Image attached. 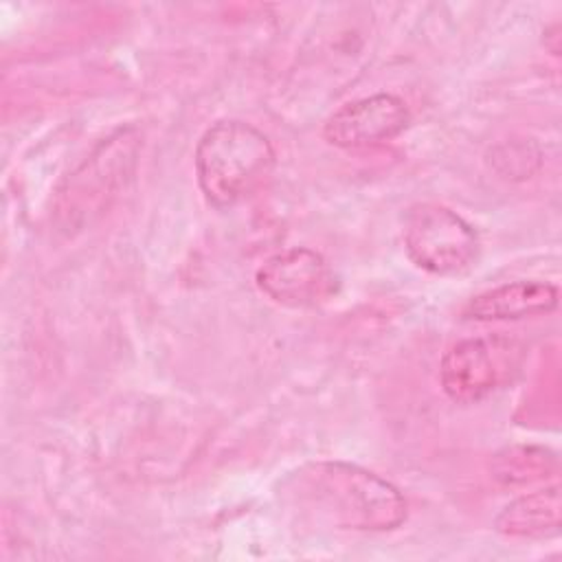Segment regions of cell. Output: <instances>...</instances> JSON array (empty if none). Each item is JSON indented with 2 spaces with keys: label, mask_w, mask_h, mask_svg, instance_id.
I'll return each mask as SVG.
<instances>
[{
  "label": "cell",
  "mask_w": 562,
  "mask_h": 562,
  "mask_svg": "<svg viewBox=\"0 0 562 562\" xmlns=\"http://www.w3.org/2000/svg\"><path fill=\"white\" fill-rule=\"evenodd\" d=\"M283 496L294 509L334 529L391 531L408 514L406 498L386 479L347 461H312L292 472Z\"/></svg>",
  "instance_id": "cell-1"
},
{
  "label": "cell",
  "mask_w": 562,
  "mask_h": 562,
  "mask_svg": "<svg viewBox=\"0 0 562 562\" xmlns=\"http://www.w3.org/2000/svg\"><path fill=\"white\" fill-rule=\"evenodd\" d=\"M277 151L270 138L239 119L213 123L193 151L198 187L215 209H231L252 198L272 176Z\"/></svg>",
  "instance_id": "cell-2"
},
{
  "label": "cell",
  "mask_w": 562,
  "mask_h": 562,
  "mask_svg": "<svg viewBox=\"0 0 562 562\" xmlns=\"http://www.w3.org/2000/svg\"><path fill=\"white\" fill-rule=\"evenodd\" d=\"M402 241L408 259L439 277L461 274L479 259V233L457 211L419 202L406 209L402 220Z\"/></svg>",
  "instance_id": "cell-3"
},
{
  "label": "cell",
  "mask_w": 562,
  "mask_h": 562,
  "mask_svg": "<svg viewBox=\"0 0 562 562\" xmlns=\"http://www.w3.org/2000/svg\"><path fill=\"white\" fill-rule=\"evenodd\" d=\"M255 283L272 303L292 310L316 307L336 290L329 263L307 246H292L268 257L257 268Z\"/></svg>",
  "instance_id": "cell-4"
},
{
  "label": "cell",
  "mask_w": 562,
  "mask_h": 562,
  "mask_svg": "<svg viewBox=\"0 0 562 562\" xmlns=\"http://www.w3.org/2000/svg\"><path fill=\"white\" fill-rule=\"evenodd\" d=\"M408 125L411 110L404 99L391 92H375L331 112L323 125V138L340 149H362L400 136Z\"/></svg>",
  "instance_id": "cell-5"
},
{
  "label": "cell",
  "mask_w": 562,
  "mask_h": 562,
  "mask_svg": "<svg viewBox=\"0 0 562 562\" xmlns=\"http://www.w3.org/2000/svg\"><path fill=\"white\" fill-rule=\"evenodd\" d=\"M443 393L459 404L487 397L503 382V351L492 338H463L439 362Z\"/></svg>",
  "instance_id": "cell-6"
},
{
  "label": "cell",
  "mask_w": 562,
  "mask_h": 562,
  "mask_svg": "<svg viewBox=\"0 0 562 562\" xmlns=\"http://www.w3.org/2000/svg\"><path fill=\"white\" fill-rule=\"evenodd\" d=\"M558 288L540 279H518L472 296L463 307L468 321H522L551 314L558 307Z\"/></svg>",
  "instance_id": "cell-7"
},
{
  "label": "cell",
  "mask_w": 562,
  "mask_h": 562,
  "mask_svg": "<svg viewBox=\"0 0 562 562\" xmlns=\"http://www.w3.org/2000/svg\"><path fill=\"white\" fill-rule=\"evenodd\" d=\"M562 494L560 485L522 494L509 501L494 518V529L505 538L544 540L560 533Z\"/></svg>",
  "instance_id": "cell-8"
},
{
  "label": "cell",
  "mask_w": 562,
  "mask_h": 562,
  "mask_svg": "<svg viewBox=\"0 0 562 562\" xmlns=\"http://www.w3.org/2000/svg\"><path fill=\"white\" fill-rule=\"evenodd\" d=\"M558 470V457L544 446L512 443L501 448L490 461L492 479L503 487H522L544 481Z\"/></svg>",
  "instance_id": "cell-9"
}]
</instances>
